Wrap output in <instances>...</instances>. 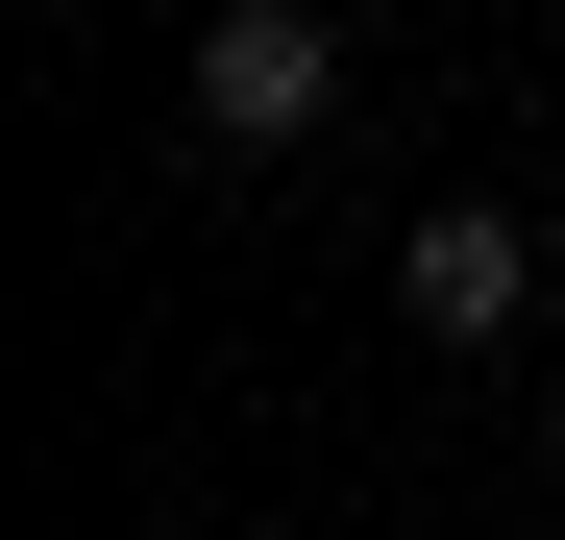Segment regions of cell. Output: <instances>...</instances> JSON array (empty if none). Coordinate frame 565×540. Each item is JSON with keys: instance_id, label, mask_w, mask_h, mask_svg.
Here are the masks:
<instances>
[{"instance_id": "3", "label": "cell", "mask_w": 565, "mask_h": 540, "mask_svg": "<svg viewBox=\"0 0 565 540\" xmlns=\"http://www.w3.org/2000/svg\"><path fill=\"white\" fill-rule=\"evenodd\" d=\"M541 467H565V393H541Z\"/></svg>"}, {"instance_id": "2", "label": "cell", "mask_w": 565, "mask_h": 540, "mask_svg": "<svg viewBox=\"0 0 565 540\" xmlns=\"http://www.w3.org/2000/svg\"><path fill=\"white\" fill-rule=\"evenodd\" d=\"M344 123V0H198V148Z\"/></svg>"}, {"instance_id": "1", "label": "cell", "mask_w": 565, "mask_h": 540, "mask_svg": "<svg viewBox=\"0 0 565 540\" xmlns=\"http://www.w3.org/2000/svg\"><path fill=\"white\" fill-rule=\"evenodd\" d=\"M394 320H418V344H516V320H565V222H516V197H418V222H394Z\"/></svg>"}]
</instances>
